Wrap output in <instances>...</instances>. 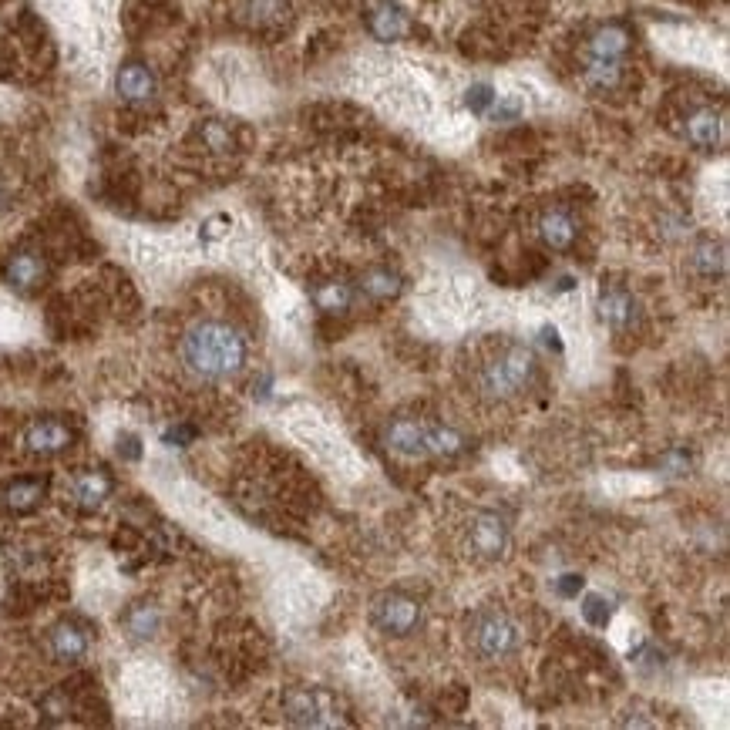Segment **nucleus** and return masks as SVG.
<instances>
[{"label":"nucleus","mask_w":730,"mask_h":730,"mask_svg":"<svg viewBox=\"0 0 730 730\" xmlns=\"http://www.w3.org/2000/svg\"><path fill=\"white\" fill-rule=\"evenodd\" d=\"M182 364L199 381H229V377L246 371L249 344L243 330H236L226 320H202L182 337Z\"/></svg>","instance_id":"obj_1"},{"label":"nucleus","mask_w":730,"mask_h":730,"mask_svg":"<svg viewBox=\"0 0 730 730\" xmlns=\"http://www.w3.org/2000/svg\"><path fill=\"white\" fill-rule=\"evenodd\" d=\"M465 542L475 559H502L508 542H512V529L498 512H478L468 525Z\"/></svg>","instance_id":"obj_7"},{"label":"nucleus","mask_w":730,"mask_h":730,"mask_svg":"<svg viewBox=\"0 0 730 730\" xmlns=\"http://www.w3.org/2000/svg\"><path fill=\"white\" fill-rule=\"evenodd\" d=\"M630 31L623 24H603L599 31H593V38L586 44V58H609V61H623L630 51Z\"/></svg>","instance_id":"obj_17"},{"label":"nucleus","mask_w":730,"mask_h":730,"mask_svg":"<svg viewBox=\"0 0 730 730\" xmlns=\"http://www.w3.org/2000/svg\"><path fill=\"white\" fill-rule=\"evenodd\" d=\"M539 334H542V344H545V347L556 350V354H562V337H559V330H556V327H542Z\"/></svg>","instance_id":"obj_33"},{"label":"nucleus","mask_w":730,"mask_h":730,"mask_svg":"<svg viewBox=\"0 0 730 730\" xmlns=\"http://www.w3.org/2000/svg\"><path fill=\"white\" fill-rule=\"evenodd\" d=\"M535 371H539V364H535L532 347L505 344L482 364V371H478V387H482V394L492 397V401H512V397H519L522 391H529L535 381Z\"/></svg>","instance_id":"obj_2"},{"label":"nucleus","mask_w":730,"mask_h":730,"mask_svg":"<svg viewBox=\"0 0 730 730\" xmlns=\"http://www.w3.org/2000/svg\"><path fill=\"white\" fill-rule=\"evenodd\" d=\"M283 717L297 727H330L337 720V710H334V700L323 690L293 687L283 697Z\"/></svg>","instance_id":"obj_6"},{"label":"nucleus","mask_w":730,"mask_h":730,"mask_svg":"<svg viewBox=\"0 0 730 730\" xmlns=\"http://www.w3.org/2000/svg\"><path fill=\"white\" fill-rule=\"evenodd\" d=\"M199 138L209 152H229V145H233V135L223 122H206L199 128Z\"/></svg>","instance_id":"obj_26"},{"label":"nucleus","mask_w":730,"mask_h":730,"mask_svg":"<svg viewBox=\"0 0 730 730\" xmlns=\"http://www.w3.org/2000/svg\"><path fill=\"white\" fill-rule=\"evenodd\" d=\"M364 297H371L377 303H387V300H397L404 293V276L391 270V266H371L364 276H360V286H357Z\"/></svg>","instance_id":"obj_18"},{"label":"nucleus","mask_w":730,"mask_h":730,"mask_svg":"<svg viewBox=\"0 0 730 730\" xmlns=\"http://www.w3.org/2000/svg\"><path fill=\"white\" fill-rule=\"evenodd\" d=\"M683 135H687L690 145H697V149H717L720 142H724V115L717 112V108H693L687 115V122H683Z\"/></svg>","instance_id":"obj_14"},{"label":"nucleus","mask_w":730,"mask_h":730,"mask_svg":"<svg viewBox=\"0 0 730 730\" xmlns=\"http://www.w3.org/2000/svg\"><path fill=\"white\" fill-rule=\"evenodd\" d=\"M115 91L128 105H145L159 95V78L145 61H125L115 75Z\"/></svg>","instance_id":"obj_11"},{"label":"nucleus","mask_w":730,"mask_h":730,"mask_svg":"<svg viewBox=\"0 0 730 730\" xmlns=\"http://www.w3.org/2000/svg\"><path fill=\"white\" fill-rule=\"evenodd\" d=\"M229 229V216H216V219H209L206 226H202V239H216V236H223Z\"/></svg>","instance_id":"obj_32"},{"label":"nucleus","mask_w":730,"mask_h":730,"mask_svg":"<svg viewBox=\"0 0 730 730\" xmlns=\"http://www.w3.org/2000/svg\"><path fill=\"white\" fill-rule=\"evenodd\" d=\"M582 619H586L589 626H596V630H606L609 619H613V603L599 593H589L582 599Z\"/></svg>","instance_id":"obj_25"},{"label":"nucleus","mask_w":730,"mask_h":730,"mask_svg":"<svg viewBox=\"0 0 730 730\" xmlns=\"http://www.w3.org/2000/svg\"><path fill=\"white\" fill-rule=\"evenodd\" d=\"M108 495H112V478H108L101 468L78 471V475L71 478V498H75V505L85 508V512L101 508Z\"/></svg>","instance_id":"obj_16"},{"label":"nucleus","mask_w":730,"mask_h":730,"mask_svg":"<svg viewBox=\"0 0 730 730\" xmlns=\"http://www.w3.org/2000/svg\"><path fill=\"white\" fill-rule=\"evenodd\" d=\"M48 650L58 663H81L91 653V630L78 619H61L48 630Z\"/></svg>","instance_id":"obj_9"},{"label":"nucleus","mask_w":730,"mask_h":730,"mask_svg":"<svg viewBox=\"0 0 730 730\" xmlns=\"http://www.w3.org/2000/svg\"><path fill=\"white\" fill-rule=\"evenodd\" d=\"M471 646L482 660L498 663L519 650V626L498 609H485L471 623Z\"/></svg>","instance_id":"obj_3"},{"label":"nucleus","mask_w":730,"mask_h":730,"mask_svg":"<svg viewBox=\"0 0 730 730\" xmlns=\"http://www.w3.org/2000/svg\"><path fill=\"white\" fill-rule=\"evenodd\" d=\"M4 212H7V192L0 189V216H4Z\"/></svg>","instance_id":"obj_34"},{"label":"nucleus","mask_w":730,"mask_h":730,"mask_svg":"<svg viewBox=\"0 0 730 730\" xmlns=\"http://www.w3.org/2000/svg\"><path fill=\"white\" fill-rule=\"evenodd\" d=\"M495 88L492 85H471L468 88V95H465V105L471 108L475 115H488L492 112V105H495Z\"/></svg>","instance_id":"obj_28"},{"label":"nucleus","mask_w":730,"mask_h":730,"mask_svg":"<svg viewBox=\"0 0 730 730\" xmlns=\"http://www.w3.org/2000/svg\"><path fill=\"white\" fill-rule=\"evenodd\" d=\"M421 619L424 606L408 593H384L371 606V623L384 636H411L421 626Z\"/></svg>","instance_id":"obj_4"},{"label":"nucleus","mask_w":730,"mask_h":730,"mask_svg":"<svg viewBox=\"0 0 730 730\" xmlns=\"http://www.w3.org/2000/svg\"><path fill=\"white\" fill-rule=\"evenodd\" d=\"M428 434H431V421L414 418V414H401V418H394L384 428V445L391 455L404 461H424L431 458Z\"/></svg>","instance_id":"obj_5"},{"label":"nucleus","mask_w":730,"mask_h":730,"mask_svg":"<svg viewBox=\"0 0 730 730\" xmlns=\"http://www.w3.org/2000/svg\"><path fill=\"white\" fill-rule=\"evenodd\" d=\"M428 445H431V458H455L465 451V434L455 431L451 424H438L431 421V434H428Z\"/></svg>","instance_id":"obj_24"},{"label":"nucleus","mask_w":730,"mask_h":730,"mask_svg":"<svg viewBox=\"0 0 730 730\" xmlns=\"http://www.w3.org/2000/svg\"><path fill=\"white\" fill-rule=\"evenodd\" d=\"M4 280L17 293H34L48 280V260H44L38 249H17L4 263Z\"/></svg>","instance_id":"obj_10"},{"label":"nucleus","mask_w":730,"mask_h":730,"mask_svg":"<svg viewBox=\"0 0 730 730\" xmlns=\"http://www.w3.org/2000/svg\"><path fill=\"white\" fill-rule=\"evenodd\" d=\"M539 236H542V243L549 246V249H556V253H566V249L576 246L579 223H576V216H572L569 209L552 206V209H545L542 216H539Z\"/></svg>","instance_id":"obj_13"},{"label":"nucleus","mask_w":730,"mask_h":730,"mask_svg":"<svg viewBox=\"0 0 730 730\" xmlns=\"http://www.w3.org/2000/svg\"><path fill=\"white\" fill-rule=\"evenodd\" d=\"M246 17L253 24H270V21H276V17H280V11H283V0H246Z\"/></svg>","instance_id":"obj_27"},{"label":"nucleus","mask_w":730,"mask_h":730,"mask_svg":"<svg viewBox=\"0 0 730 730\" xmlns=\"http://www.w3.org/2000/svg\"><path fill=\"white\" fill-rule=\"evenodd\" d=\"M122 623H125V633L132 636V640L145 643V640H152V636L159 633L162 613H159V606H155V603H132Z\"/></svg>","instance_id":"obj_21"},{"label":"nucleus","mask_w":730,"mask_h":730,"mask_svg":"<svg viewBox=\"0 0 730 730\" xmlns=\"http://www.w3.org/2000/svg\"><path fill=\"white\" fill-rule=\"evenodd\" d=\"M582 78L593 91H613L623 78V61H609V58H586L582 64Z\"/></svg>","instance_id":"obj_23"},{"label":"nucleus","mask_w":730,"mask_h":730,"mask_svg":"<svg viewBox=\"0 0 730 730\" xmlns=\"http://www.w3.org/2000/svg\"><path fill=\"white\" fill-rule=\"evenodd\" d=\"M586 589V579L576 576V572H566V576H559L556 579V593L562 599H579V593Z\"/></svg>","instance_id":"obj_30"},{"label":"nucleus","mask_w":730,"mask_h":730,"mask_svg":"<svg viewBox=\"0 0 730 730\" xmlns=\"http://www.w3.org/2000/svg\"><path fill=\"white\" fill-rule=\"evenodd\" d=\"M693 270H697L704 280H720L727 270V249L717 239H700L693 246Z\"/></svg>","instance_id":"obj_22"},{"label":"nucleus","mask_w":730,"mask_h":730,"mask_svg":"<svg viewBox=\"0 0 730 730\" xmlns=\"http://www.w3.org/2000/svg\"><path fill=\"white\" fill-rule=\"evenodd\" d=\"M162 438H165V445H172V448H186V445H192V438H196V428H189V424H175V428L165 431Z\"/></svg>","instance_id":"obj_31"},{"label":"nucleus","mask_w":730,"mask_h":730,"mask_svg":"<svg viewBox=\"0 0 730 730\" xmlns=\"http://www.w3.org/2000/svg\"><path fill=\"white\" fill-rule=\"evenodd\" d=\"M310 297L323 313H347L357 303V286L347 280H323L313 286Z\"/></svg>","instance_id":"obj_20"},{"label":"nucleus","mask_w":730,"mask_h":730,"mask_svg":"<svg viewBox=\"0 0 730 730\" xmlns=\"http://www.w3.org/2000/svg\"><path fill=\"white\" fill-rule=\"evenodd\" d=\"M71 445H75V428L61 418H38L24 431V448L31 455H61Z\"/></svg>","instance_id":"obj_8"},{"label":"nucleus","mask_w":730,"mask_h":730,"mask_svg":"<svg viewBox=\"0 0 730 730\" xmlns=\"http://www.w3.org/2000/svg\"><path fill=\"white\" fill-rule=\"evenodd\" d=\"M367 31H371L377 41H401L404 34L411 31V17L401 4H394V0H381V4H374L371 14H367Z\"/></svg>","instance_id":"obj_15"},{"label":"nucleus","mask_w":730,"mask_h":730,"mask_svg":"<svg viewBox=\"0 0 730 730\" xmlns=\"http://www.w3.org/2000/svg\"><path fill=\"white\" fill-rule=\"evenodd\" d=\"M44 495H48V482H44V478H14V482L4 488V505H7V512L27 515L44 502Z\"/></svg>","instance_id":"obj_19"},{"label":"nucleus","mask_w":730,"mask_h":730,"mask_svg":"<svg viewBox=\"0 0 730 730\" xmlns=\"http://www.w3.org/2000/svg\"><path fill=\"white\" fill-rule=\"evenodd\" d=\"M599 317L603 323L616 330V334H626V330H633L636 323H640V303L630 290H623V286H609V290L599 293Z\"/></svg>","instance_id":"obj_12"},{"label":"nucleus","mask_w":730,"mask_h":730,"mask_svg":"<svg viewBox=\"0 0 730 730\" xmlns=\"http://www.w3.org/2000/svg\"><path fill=\"white\" fill-rule=\"evenodd\" d=\"M118 458L122 461H142V438H138V434H118Z\"/></svg>","instance_id":"obj_29"}]
</instances>
